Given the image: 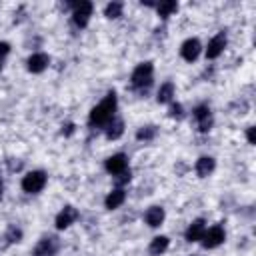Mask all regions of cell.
I'll return each instance as SVG.
<instances>
[{"label":"cell","mask_w":256,"mask_h":256,"mask_svg":"<svg viewBox=\"0 0 256 256\" xmlns=\"http://www.w3.org/2000/svg\"><path fill=\"white\" fill-rule=\"evenodd\" d=\"M2 190H4V186H2V180H0V196H2Z\"/></svg>","instance_id":"31"},{"label":"cell","mask_w":256,"mask_h":256,"mask_svg":"<svg viewBox=\"0 0 256 256\" xmlns=\"http://www.w3.org/2000/svg\"><path fill=\"white\" fill-rule=\"evenodd\" d=\"M156 126H142V128H138V132H136V138L138 140H144V142H148V140H154V136H156Z\"/></svg>","instance_id":"22"},{"label":"cell","mask_w":256,"mask_h":256,"mask_svg":"<svg viewBox=\"0 0 256 256\" xmlns=\"http://www.w3.org/2000/svg\"><path fill=\"white\" fill-rule=\"evenodd\" d=\"M170 116L176 118V120H180V118L184 116V112H182V104H172V106H170Z\"/></svg>","instance_id":"24"},{"label":"cell","mask_w":256,"mask_h":256,"mask_svg":"<svg viewBox=\"0 0 256 256\" xmlns=\"http://www.w3.org/2000/svg\"><path fill=\"white\" fill-rule=\"evenodd\" d=\"M156 10H158V14H160L162 18H168L172 12H176V10H178V4H176L174 0H166V2L156 4Z\"/></svg>","instance_id":"20"},{"label":"cell","mask_w":256,"mask_h":256,"mask_svg":"<svg viewBox=\"0 0 256 256\" xmlns=\"http://www.w3.org/2000/svg\"><path fill=\"white\" fill-rule=\"evenodd\" d=\"M204 232H206L204 220L198 218V220H194V222L188 226V230H186V240H188V242H198V240H202Z\"/></svg>","instance_id":"14"},{"label":"cell","mask_w":256,"mask_h":256,"mask_svg":"<svg viewBox=\"0 0 256 256\" xmlns=\"http://www.w3.org/2000/svg\"><path fill=\"white\" fill-rule=\"evenodd\" d=\"M200 50H202L200 40H198V38H188V40L182 44L180 54H182V58H184L186 62H194V60L200 56Z\"/></svg>","instance_id":"9"},{"label":"cell","mask_w":256,"mask_h":256,"mask_svg":"<svg viewBox=\"0 0 256 256\" xmlns=\"http://www.w3.org/2000/svg\"><path fill=\"white\" fill-rule=\"evenodd\" d=\"M4 236L8 238V242H10V244H14V242H20V240H22V230H20L18 226L10 224V226L6 228V232H4Z\"/></svg>","instance_id":"23"},{"label":"cell","mask_w":256,"mask_h":256,"mask_svg":"<svg viewBox=\"0 0 256 256\" xmlns=\"http://www.w3.org/2000/svg\"><path fill=\"white\" fill-rule=\"evenodd\" d=\"M60 248V240L58 236H44L36 246H34V252L32 256H54Z\"/></svg>","instance_id":"5"},{"label":"cell","mask_w":256,"mask_h":256,"mask_svg":"<svg viewBox=\"0 0 256 256\" xmlns=\"http://www.w3.org/2000/svg\"><path fill=\"white\" fill-rule=\"evenodd\" d=\"M106 170L112 174V176H120V174H124L126 170H128V158H126V154H114V156H110L108 160H106Z\"/></svg>","instance_id":"8"},{"label":"cell","mask_w":256,"mask_h":256,"mask_svg":"<svg viewBox=\"0 0 256 256\" xmlns=\"http://www.w3.org/2000/svg\"><path fill=\"white\" fill-rule=\"evenodd\" d=\"M224 48H226V34L224 32H218L210 42H208V48H206V58H210V60H214V58H218L222 52H224Z\"/></svg>","instance_id":"10"},{"label":"cell","mask_w":256,"mask_h":256,"mask_svg":"<svg viewBox=\"0 0 256 256\" xmlns=\"http://www.w3.org/2000/svg\"><path fill=\"white\" fill-rule=\"evenodd\" d=\"M62 132H64V134H66V136H70V134H72V132H74V124H72V122H68V124H66V126H64V128H62Z\"/></svg>","instance_id":"27"},{"label":"cell","mask_w":256,"mask_h":256,"mask_svg":"<svg viewBox=\"0 0 256 256\" xmlns=\"http://www.w3.org/2000/svg\"><path fill=\"white\" fill-rule=\"evenodd\" d=\"M10 52V44L8 42H0V68H2V60H4V56Z\"/></svg>","instance_id":"25"},{"label":"cell","mask_w":256,"mask_h":256,"mask_svg":"<svg viewBox=\"0 0 256 256\" xmlns=\"http://www.w3.org/2000/svg\"><path fill=\"white\" fill-rule=\"evenodd\" d=\"M122 8H124L122 2H110L104 8V16L106 18H118V16H122Z\"/></svg>","instance_id":"21"},{"label":"cell","mask_w":256,"mask_h":256,"mask_svg":"<svg viewBox=\"0 0 256 256\" xmlns=\"http://www.w3.org/2000/svg\"><path fill=\"white\" fill-rule=\"evenodd\" d=\"M124 200H126V192H124L122 188H116V190H112V192L106 196L104 204H106V208H108V210H114V208H118Z\"/></svg>","instance_id":"17"},{"label":"cell","mask_w":256,"mask_h":256,"mask_svg":"<svg viewBox=\"0 0 256 256\" xmlns=\"http://www.w3.org/2000/svg\"><path fill=\"white\" fill-rule=\"evenodd\" d=\"M8 246H10V242H8V238L2 234V236H0V250H6Z\"/></svg>","instance_id":"28"},{"label":"cell","mask_w":256,"mask_h":256,"mask_svg":"<svg viewBox=\"0 0 256 256\" xmlns=\"http://www.w3.org/2000/svg\"><path fill=\"white\" fill-rule=\"evenodd\" d=\"M214 168H216V162H214V158H210V156H202V158H198V162H196V174H198L200 178H206L208 174H212Z\"/></svg>","instance_id":"16"},{"label":"cell","mask_w":256,"mask_h":256,"mask_svg":"<svg viewBox=\"0 0 256 256\" xmlns=\"http://www.w3.org/2000/svg\"><path fill=\"white\" fill-rule=\"evenodd\" d=\"M122 134H124V122L114 116V118L106 124V138H108V140H118Z\"/></svg>","instance_id":"15"},{"label":"cell","mask_w":256,"mask_h":256,"mask_svg":"<svg viewBox=\"0 0 256 256\" xmlns=\"http://www.w3.org/2000/svg\"><path fill=\"white\" fill-rule=\"evenodd\" d=\"M172 96H174V84H172V82H164V84L160 86V90H158L156 100H158L160 104H166V102L172 100Z\"/></svg>","instance_id":"19"},{"label":"cell","mask_w":256,"mask_h":256,"mask_svg":"<svg viewBox=\"0 0 256 256\" xmlns=\"http://www.w3.org/2000/svg\"><path fill=\"white\" fill-rule=\"evenodd\" d=\"M224 238H226V234H224L222 226H212V228H208V230L204 232V236H202V246H204V248H216V246H220V244L224 242Z\"/></svg>","instance_id":"7"},{"label":"cell","mask_w":256,"mask_h":256,"mask_svg":"<svg viewBox=\"0 0 256 256\" xmlns=\"http://www.w3.org/2000/svg\"><path fill=\"white\" fill-rule=\"evenodd\" d=\"M246 136H248V142H250V144H254V142H256V140H254V126H250V128H248Z\"/></svg>","instance_id":"29"},{"label":"cell","mask_w":256,"mask_h":256,"mask_svg":"<svg viewBox=\"0 0 256 256\" xmlns=\"http://www.w3.org/2000/svg\"><path fill=\"white\" fill-rule=\"evenodd\" d=\"M128 180H130V170H126L124 174H120V176L116 178V182H118V184H126Z\"/></svg>","instance_id":"26"},{"label":"cell","mask_w":256,"mask_h":256,"mask_svg":"<svg viewBox=\"0 0 256 256\" xmlns=\"http://www.w3.org/2000/svg\"><path fill=\"white\" fill-rule=\"evenodd\" d=\"M116 92H108L92 110H90V126L92 128H106V124L114 118V112H116Z\"/></svg>","instance_id":"1"},{"label":"cell","mask_w":256,"mask_h":256,"mask_svg":"<svg viewBox=\"0 0 256 256\" xmlns=\"http://www.w3.org/2000/svg\"><path fill=\"white\" fill-rule=\"evenodd\" d=\"M48 62H50V58H48L44 52H36V54H32V56L26 60V68H28L32 74H40L42 70H46Z\"/></svg>","instance_id":"12"},{"label":"cell","mask_w":256,"mask_h":256,"mask_svg":"<svg viewBox=\"0 0 256 256\" xmlns=\"http://www.w3.org/2000/svg\"><path fill=\"white\" fill-rule=\"evenodd\" d=\"M164 208L162 206H150L148 210H146V214H144V220H146V224L150 226V228H158L162 222H164Z\"/></svg>","instance_id":"13"},{"label":"cell","mask_w":256,"mask_h":256,"mask_svg":"<svg viewBox=\"0 0 256 256\" xmlns=\"http://www.w3.org/2000/svg\"><path fill=\"white\" fill-rule=\"evenodd\" d=\"M192 116L196 118V122H198V130H200V132H208V130L212 128V112H210V108H208L206 104L196 106L194 112H192Z\"/></svg>","instance_id":"6"},{"label":"cell","mask_w":256,"mask_h":256,"mask_svg":"<svg viewBox=\"0 0 256 256\" xmlns=\"http://www.w3.org/2000/svg\"><path fill=\"white\" fill-rule=\"evenodd\" d=\"M152 72H154V66L152 62H142L138 64L134 70H132V76H130V82H132V88L134 90H140V92H146L152 84Z\"/></svg>","instance_id":"2"},{"label":"cell","mask_w":256,"mask_h":256,"mask_svg":"<svg viewBox=\"0 0 256 256\" xmlns=\"http://www.w3.org/2000/svg\"><path fill=\"white\" fill-rule=\"evenodd\" d=\"M64 8H72V22L78 28H86L90 14H92V2H88V0L70 2V4H64Z\"/></svg>","instance_id":"3"},{"label":"cell","mask_w":256,"mask_h":256,"mask_svg":"<svg viewBox=\"0 0 256 256\" xmlns=\"http://www.w3.org/2000/svg\"><path fill=\"white\" fill-rule=\"evenodd\" d=\"M76 218H78V210H76L74 206H64V208L58 212V216H56V228H58V230L68 228L70 224H74Z\"/></svg>","instance_id":"11"},{"label":"cell","mask_w":256,"mask_h":256,"mask_svg":"<svg viewBox=\"0 0 256 256\" xmlns=\"http://www.w3.org/2000/svg\"><path fill=\"white\" fill-rule=\"evenodd\" d=\"M22 168V162H10V170H20Z\"/></svg>","instance_id":"30"},{"label":"cell","mask_w":256,"mask_h":256,"mask_svg":"<svg viewBox=\"0 0 256 256\" xmlns=\"http://www.w3.org/2000/svg\"><path fill=\"white\" fill-rule=\"evenodd\" d=\"M46 172L44 170H32L22 178V190L28 194H36L46 186Z\"/></svg>","instance_id":"4"},{"label":"cell","mask_w":256,"mask_h":256,"mask_svg":"<svg viewBox=\"0 0 256 256\" xmlns=\"http://www.w3.org/2000/svg\"><path fill=\"white\" fill-rule=\"evenodd\" d=\"M168 244H170V240H168L166 236H156V238L150 242L148 252H150L152 256H160V254H164V252L168 250Z\"/></svg>","instance_id":"18"}]
</instances>
